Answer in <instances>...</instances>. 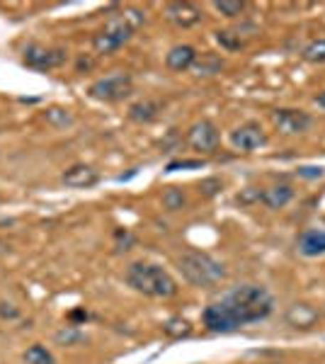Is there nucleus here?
I'll use <instances>...</instances> for the list:
<instances>
[{
    "label": "nucleus",
    "instance_id": "25",
    "mask_svg": "<svg viewBox=\"0 0 325 364\" xmlns=\"http://www.w3.org/2000/svg\"><path fill=\"white\" fill-rule=\"evenodd\" d=\"M221 190H223V182L218 180V178H206V180L199 182V195L206 197V199L216 197Z\"/></svg>",
    "mask_w": 325,
    "mask_h": 364
},
{
    "label": "nucleus",
    "instance_id": "16",
    "mask_svg": "<svg viewBox=\"0 0 325 364\" xmlns=\"http://www.w3.org/2000/svg\"><path fill=\"white\" fill-rule=\"evenodd\" d=\"M163 112V102H158V100H139V102H134L132 107H129V119L136 122V124H151V122H156L158 117Z\"/></svg>",
    "mask_w": 325,
    "mask_h": 364
},
{
    "label": "nucleus",
    "instance_id": "24",
    "mask_svg": "<svg viewBox=\"0 0 325 364\" xmlns=\"http://www.w3.org/2000/svg\"><path fill=\"white\" fill-rule=\"evenodd\" d=\"M44 117H46V122H49L51 127H56V129H63V127L73 124V114H70L68 109H63V107H49Z\"/></svg>",
    "mask_w": 325,
    "mask_h": 364
},
{
    "label": "nucleus",
    "instance_id": "29",
    "mask_svg": "<svg viewBox=\"0 0 325 364\" xmlns=\"http://www.w3.org/2000/svg\"><path fill=\"white\" fill-rule=\"evenodd\" d=\"M260 192L262 190H257V187H247V190H243L238 195V202L240 204H255V202H260Z\"/></svg>",
    "mask_w": 325,
    "mask_h": 364
},
{
    "label": "nucleus",
    "instance_id": "5",
    "mask_svg": "<svg viewBox=\"0 0 325 364\" xmlns=\"http://www.w3.org/2000/svg\"><path fill=\"white\" fill-rule=\"evenodd\" d=\"M134 92V80L129 73H110L105 78H97L87 87V95L100 102H122Z\"/></svg>",
    "mask_w": 325,
    "mask_h": 364
},
{
    "label": "nucleus",
    "instance_id": "30",
    "mask_svg": "<svg viewBox=\"0 0 325 364\" xmlns=\"http://www.w3.org/2000/svg\"><path fill=\"white\" fill-rule=\"evenodd\" d=\"M70 321H87V314L85 311H73V314H70Z\"/></svg>",
    "mask_w": 325,
    "mask_h": 364
},
{
    "label": "nucleus",
    "instance_id": "1",
    "mask_svg": "<svg viewBox=\"0 0 325 364\" xmlns=\"http://www.w3.org/2000/svg\"><path fill=\"white\" fill-rule=\"evenodd\" d=\"M275 311V296L262 284H235L223 291L221 299L202 311V323L209 333H235L240 328L270 318Z\"/></svg>",
    "mask_w": 325,
    "mask_h": 364
},
{
    "label": "nucleus",
    "instance_id": "21",
    "mask_svg": "<svg viewBox=\"0 0 325 364\" xmlns=\"http://www.w3.org/2000/svg\"><path fill=\"white\" fill-rule=\"evenodd\" d=\"M22 360H25V364H56L54 355L44 345H29L25 355H22Z\"/></svg>",
    "mask_w": 325,
    "mask_h": 364
},
{
    "label": "nucleus",
    "instance_id": "9",
    "mask_svg": "<svg viewBox=\"0 0 325 364\" xmlns=\"http://www.w3.org/2000/svg\"><path fill=\"white\" fill-rule=\"evenodd\" d=\"M187 144L190 149L199 151V154H214L221 144V132L211 119H202V122H194L187 132Z\"/></svg>",
    "mask_w": 325,
    "mask_h": 364
},
{
    "label": "nucleus",
    "instance_id": "2",
    "mask_svg": "<svg viewBox=\"0 0 325 364\" xmlns=\"http://www.w3.org/2000/svg\"><path fill=\"white\" fill-rule=\"evenodd\" d=\"M146 22V13L139 8H127L119 15H112L105 27L92 37V49L100 56H112L122 49L129 39L134 37V32Z\"/></svg>",
    "mask_w": 325,
    "mask_h": 364
},
{
    "label": "nucleus",
    "instance_id": "10",
    "mask_svg": "<svg viewBox=\"0 0 325 364\" xmlns=\"http://www.w3.org/2000/svg\"><path fill=\"white\" fill-rule=\"evenodd\" d=\"M321 318H323V314L309 301H294V304H289L284 311V323L289 328L301 331V333L313 331V328L321 323Z\"/></svg>",
    "mask_w": 325,
    "mask_h": 364
},
{
    "label": "nucleus",
    "instance_id": "8",
    "mask_svg": "<svg viewBox=\"0 0 325 364\" xmlns=\"http://www.w3.org/2000/svg\"><path fill=\"white\" fill-rule=\"evenodd\" d=\"M228 144L233 146L235 151H243V154H252V151L262 149L267 144V134L265 129L257 124V122H245V124L235 127L233 132L228 134Z\"/></svg>",
    "mask_w": 325,
    "mask_h": 364
},
{
    "label": "nucleus",
    "instance_id": "27",
    "mask_svg": "<svg viewBox=\"0 0 325 364\" xmlns=\"http://www.w3.org/2000/svg\"><path fill=\"white\" fill-rule=\"evenodd\" d=\"M190 168H204V161H173L165 166V173H175V170H190Z\"/></svg>",
    "mask_w": 325,
    "mask_h": 364
},
{
    "label": "nucleus",
    "instance_id": "23",
    "mask_svg": "<svg viewBox=\"0 0 325 364\" xmlns=\"http://www.w3.org/2000/svg\"><path fill=\"white\" fill-rule=\"evenodd\" d=\"M163 207L168 211H180L187 207V195L180 190V187H168L163 192Z\"/></svg>",
    "mask_w": 325,
    "mask_h": 364
},
{
    "label": "nucleus",
    "instance_id": "14",
    "mask_svg": "<svg viewBox=\"0 0 325 364\" xmlns=\"http://www.w3.org/2000/svg\"><path fill=\"white\" fill-rule=\"evenodd\" d=\"M294 195H297V190H294L292 185L279 182V185L265 187V190L260 192V202H262L265 207L272 209V211H279V209H284L289 202H292Z\"/></svg>",
    "mask_w": 325,
    "mask_h": 364
},
{
    "label": "nucleus",
    "instance_id": "7",
    "mask_svg": "<svg viewBox=\"0 0 325 364\" xmlns=\"http://www.w3.org/2000/svg\"><path fill=\"white\" fill-rule=\"evenodd\" d=\"M272 122L275 129L284 136H299L306 134L313 127V117L306 109H294V107H279L272 112Z\"/></svg>",
    "mask_w": 325,
    "mask_h": 364
},
{
    "label": "nucleus",
    "instance_id": "4",
    "mask_svg": "<svg viewBox=\"0 0 325 364\" xmlns=\"http://www.w3.org/2000/svg\"><path fill=\"white\" fill-rule=\"evenodd\" d=\"M177 269H180L185 282H190L192 287H199V289H209V287L221 284L228 274L223 262H218L216 257H211L209 252L202 250L182 252L177 257Z\"/></svg>",
    "mask_w": 325,
    "mask_h": 364
},
{
    "label": "nucleus",
    "instance_id": "6",
    "mask_svg": "<svg viewBox=\"0 0 325 364\" xmlns=\"http://www.w3.org/2000/svg\"><path fill=\"white\" fill-rule=\"evenodd\" d=\"M22 61L25 66L34 70H54L61 68L68 61V51L58 49V46H44V44H29L22 51Z\"/></svg>",
    "mask_w": 325,
    "mask_h": 364
},
{
    "label": "nucleus",
    "instance_id": "19",
    "mask_svg": "<svg viewBox=\"0 0 325 364\" xmlns=\"http://www.w3.org/2000/svg\"><path fill=\"white\" fill-rule=\"evenodd\" d=\"M163 333L173 340H180V338L192 336V326H190V321L182 318V316H173V318H168L163 323Z\"/></svg>",
    "mask_w": 325,
    "mask_h": 364
},
{
    "label": "nucleus",
    "instance_id": "28",
    "mask_svg": "<svg viewBox=\"0 0 325 364\" xmlns=\"http://www.w3.org/2000/svg\"><path fill=\"white\" fill-rule=\"evenodd\" d=\"M297 175H299V178H304V180H318V178H323V175H325V168H321V166H304V168L297 170Z\"/></svg>",
    "mask_w": 325,
    "mask_h": 364
},
{
    "label": "nucleus",
    "instance_id": "3",
    "mask_svg": "<svg viewBox=\"0 0 325 364\" xmlns=\"http://www.w3.org/2000/svg\"><path fill=\"white\" fill-rule=\"evenodd\" d=\"M127 284L151 299H173L180 289L173 274L153 262H132L127 267Z\"/></svg>",
    "mask_w": 325,
    "mask_h": 364
},
{
    "label": "nucleus",
    "instance_id": "26",
    "mask_svg": "<svg viewBox=\"0 0 325 364\" xmlns=\"http://www.w3.org/2000/svg\"><path fill=\"white\" fill-rule=\"evenodd\" d=\"M85 336H82L80 331H75L73 326L70 328H63L61 333H56V343H61V345H75V343H85Z\"/></svg>",
    "mask_w": 325,
    "mask_h": 364
},
{
    "label": "nucleus",
    "instance_id": "17",
    "mask_svg": "<svg viewBox=\"0 0 325 364\" xmlns=\"http://www.w3.org/2000/svg\"><path fill=\"white\" fill-rule=\"evenodd\" d=\"M192 68L197 75H216V73H221V68H223V58L211 54V51H204L202 56H197Z\"/></svg>",
    "mask_w": 325,
    "mask_h": 364
},
{
    "label": "nucleus",
    "instance_id": "18",
    "mask_svg": "<svg viewBox=\"0 0 325 364\" xmlns=\"http://www.w3.org/2000/svg\"><path fill=\"white\" fill-rule=\"evenodd\" d=\"M214 39H216V44L226 51H240L245 46V39L240 37V32H233V29H216Z\"/></svg>",
    "mask_w": 325,
    "mask_h": 364
},
{
    "label": "nucleus",
    "instance_id": "20",
    "mask_svg": "<svg viewBox=\"0 0 325 364\" xmlns=\"http://www.w3.org/2000/svg\"><path fill=\"white\" fill-rule=\"evenodd\" d=\"M301 58H304L306 63H313V66L325 63V37H318L306 44L304 49H301Z\"/></svg>",
    "mask_w": 325,
    "mask_h": 364
},
{
    "label": "nucleus",
    "instance_id": "22",
    "mask_svg": "<svg viewBox=\"0 0 325 364\" xmlns=\"http://www.w3.org/2000/svg\"><path fill=\"white\" fill-rule=\"evenodd\" d=\"M247 3H243V0H216L214 3V10L218 15L228 17V20H233V17H240L245 13Z\"/></svg>",
    "mask_w": 325,
    "mask_h": 364
},
{
    "label": "nucleus",
    "instance_id": "32",
    "mask_svg": "<svg viewBox=\"0 0 325 364\" xmlns=\"http://www.w3.org/2000/svg\"><path fill=\"white\" fill-rule=\"evenodd\" d=\"M323 316H325V306H323Z\"/></svg>",
    "mask_w": 325,
    "mask_h": 364
},
{
    "label": "nucleus",
    "instance_id": "31",
    "mask_svg": "<svg viewBox=\"0 0 325 364\" xmlns=\"http://www.w3.org/2000/svg\"><path fill=\"white\" fill-rule=\"evenodd\" d=\"M316 105H318V107H323V109H325V92H321V95H316Z\"/></svg>",
    "mask_w": 325,
    "mask_h": 364
},
{
    "label": "nucleus",
    "instance_id": "12",
    "mask_svg": "<svg viewBox=\"0 0 325 364\" xmlns=\"http://www.w3.org/2000/svg\"><path fill=\"white\" fill-rule=\"evenodd\" d=\"M63 185L73 187V190H87V187H95L100 182V173L95 168L85 166V163H78V166H70L66 173L61 175Z\"/></svg>",
    "mask_w": 325,
    "mask_h": 364
},
{
    "label": "nucleus",
    "instance_id": "15",
    "mask_svg": "<svg viewBox=\"0 0 325 364\" xmlns=\"http://www.w3.org/2000/svg\"><path fill=\"white\" fill-rule=\"evenodd\" d=\"M197 49H194L192 44H177L173 49L165 54V66L170 70H177V73H182V70H190L194 66V61H197Z\"/></svg>",
    "mask_w": 325,
    "mask_h": 364
},
{
    "label": "nucleus",
    "instance_id": "11",
    "mask_svg": "<svg viewBox=\"0 0 325 364\" xmlns=\"http://www.w3.org/2000/svg\"><path fill=\"white\" fill-rule=\"evenodd\" d=\"M165 17H168V22H173L175 27L190 29V27L202 22L204 13H202V8H199V5L187 3V0H177V3L165 5Z\"/></svg>",
    "mask_w": 325,
    "mask_h": 364
},
{
    "label": "nucleus",
    "instance_id": "13",
    "mask_svg": "<svg viewBox=\"0 0 325 364\" xmlns=\"http://www.w3.org/2000/svg\"><path fill=\"white\" fill-rule=\"evenodd\" d=\"M297 250L304 257H321L325 255V228L311 226L297 240Z\"/></svg>",
    "mask_w": 325,
    "mask_h": 364
}]
</instances>
